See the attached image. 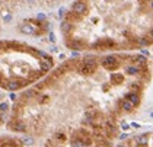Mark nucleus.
I'll use <instances>...</instances> for the list:
<instances>
[{"label": "nucleus", "instance_id": "nucleus-1", "mask_svg": "<svg viewBox=\"0 0 153 147\" xmlns=\"http://www.w3.org/2000/svg\"><path fill=\"white\" fill-rule=\"evenodd\" d=\"M96 67H98V61L95 57H85L77 70L83 76H91L96 71Z\"/></svg>", "mask_w": 153, "mask_h": 147}, {"label": "nucleus", "instance_id": "nucleus-2", "mask_svg": "<svg viewBox=\"0 0 153 147\" xmlns=\"http://www.w3.org/2000/svg\"><path fill=\"white\" fill-rule=\"evenodd\" d=\"M101 64L106 70H115V68L120 67V60H118L117 56H106L101 60Z\"/></svg>", "mask_w": 153, "mask_h": 147}, {"label": "nucleus", "instance_id": "nucleus-3", "mask_svg": "<svg viewBox=\"0 0 153 147\" xmlns=\"http://www.w3.org/2000/svg\"><path fill=\"white\" fill-rule=\"evenodd\" d=\"M7 125L12 131H16V133H25L26 131V124L24 121H20L19 118H10V121L7 122Z\"/></svg>", "mask_w": 153, "mask_h": 147}, {"label": "nucleus", "instance_id": "nucleus-4", "mask_svg": "<svg viewBox=\"0 0 153 147\" xmlns=\"http://www.w3.org/2000/svg\"><path fill=\"white\" fill-rule=\"evenodd\" d=\"M72 10H73L74 13H77L79 16H82V15H85V13L87 12V5H86L85 2H82V0H77V2L73 3Z\"/></svg>", "mask_w": 153, "mask_h": 147}, {"label": "nucleus", "instance_id": "nucleus-5", "mask_svg": "<svg viewBox=\"0 0 153 147\" xmlns=\"http://www.w3.org/2000/svg\"><path fill=\"white\" fill-rule=\"evenodd\" d=\"M19 29H20L22 34H25V35H37V31H38V29H35L34 25H31V23H28V22L20 23Z\"/></svg>", "mask_w": 153, "mask_h": 147}, {"label": "nucleus", "instance_id": "nucleus-6", "mask_svg": "<svg viewBox=\"0 0 153 147\" xmlns=\"http://www.w3.org/2000/svg\"><path fill=\"white\" fill-rule=\"evenodd\" d=\"M67 47L72 48V50L77 51V50H83V48H86V42L82 41V39H70L67 41Z\"/></svg>", "mask_w": 153, "mask_h": 147}, {"label": "nucleus", "instance_id": "nucleus-7", "mask_svg": "<svg viewBox=\"0 0 153 147\" xmlns=\"http://www.w3.org/2000/svg\"><path fill=\"white\" fill-rule=\"evenodd\" d=\"M124 99L130 101V102L133 104L134 106H139V105H140V95H139V93H134V92H128V93H125Z\"/></svg>", "mask_w": 153, "mask_h": 147}, {"label": "nucleus", "instance_id": "nucleus-8", "mask_svg": "<svg viewBox=\"0 0 153 147\" xmlns=\"http://www.w3.org/2000/svg\"><path fill=\"white\" fill-rule=\"evenodd\" d=\"M125 73H127V75H130V76H140L141 67L137 66V64H130V66H127Z\"/></svg>", "mask_w": 153, "mask_h": 147}, {"label": "nucleus", "instance_id": "nucleus-9", "mask_svg": "<svg viewBox=\"0 0 153 147\" xmlns=\"http://www.w3.org/2000/svg\"><path fill=\"white\" fill-rule=\"evenodd\" d=\"M20 87H22L20 80H7V83H6V89H7V90H10V92L19 90Z\"/></svg>", "mask_w": 153, "mask_h": 147}, {"label": "nucleus", "instance_id": "nucleus-10", "mask_svg": "<svg viewBox=\"0 0 153 147\" xmlns=\"http://www.w3.org/2000/svg\"><path fill=\"white\" fill-rule=\"evenodd\" d=\"M120 108L124 111V112H133V109L136 108L133 104H131L130 101H127V99H123L121 102H120Z\"/></svg>", "mask_w": 153, "mask_h": 147}, {"label": "nucleus", "instance_id": "nucleus-11", "mask_svg": "<svg viewBox=\"0 0 153 147\" xmlns=\"http://www.w3.org/2000/svg\"><path fill=\"white\" fill-rule=\"evenodd\" d=\"M38 64H39V68H41L42 73H48V71L53 68V64L44 61V60H38Z\"/></svg>", "mask_w": 153, "mask_h": 147}, {"label": "nucleus", "instance_id": "nucleus-12", "mask_svg": "<svg viewBox=\"0 0 153 147\" xmlns=\"http://www.w3.org/2000/svg\"><path fill=\"white\" fill-rule=\"evenodd\" d=\"M72 29H73V23H72V22L64 20V22L61 23V31H63V34H69Z\"/></svg>", "mask_w": 153, "mask_h": 147}, {"label": "nucleus", "instance_id": "nucleus-13", "mask_svg": "<svg viewBox=\"0 0 153 147\" xmlns=\"http://www.w3.org/2000/svg\"><path fill=\"white\" fill-rule=\"evenodd\" d=\"M130 92H134V93H139L140 95V92H141V85H140V82H133V83H130Z\"/></svg>", "mask_w": 153, "mask_h": 147}, {"label": "nucleus", "instance_id": "nucleus-14", "mask_svg": "<svg viewBox=\"0 0 153 147\" xmlns=\"http://www.w3.org/2000/svg\"><path fill=\"white\" fill-rule=\"evenodd\" d=\"M147 137H149V134H141V135H139L137 138H136V146H146L147 144Z\"/></svg>", "mask_w": 153, "mask_h": 147}, {"label": "nucleus", "instance_id": "nucleus-15", "mask_svg": "<svg viewBox=\"0 0 153 147\" xmlns=\"http://www.w3.org/2000/svg\"><path fill=\"white\" fill-rule=\"evenodd\" d=\"M136 44H137V47H147V45H150L152 42H150L146 37H141V38H136Z\"/></svg>", "mask_w": 153, "mask_h": 147}, {"label": "nucleus", "instance_id": "nucleus-16", "mask_svg": "<svg viewBox=\"0 0 153 147\" xmlns=\"http://www.w3.org/2000/svg\"><path fill=\"white\" fill-rule=\"evenodd\" d=\"M70 144H72V147H86L85 143H83L80 138H72Z\"/></svg>", "mask_w": 153, "mask_h": 147}, {"label": "nucleus", "instance_id": "nucleus-17", "mask_svg": "<svg viewBox=\"0 0 153 147\" xmlns=\"http://www.w3.org/2000/svg\"><path fill=\"white\" fill-rule=\"evenodd\" d=\"M54 140H56V141H58V143H64V141H66V134H64V133H61V131H58V133H56Z\"/></svg>", "mask_w": 153, "mask_h": 147}, {"label": "nucleus", "instance_id": "nucleus-18", "mask_svg": "<svg viewBox=\"0 0 153 147\" xmlns=\"http://www.w3.org/2000/svg\"><path fill=\"white\" fill-rule=\"evenodd\" d=\"M45 86H47L45 82H39V83H37V85L34 86V90H35V92H42L44 89H45Z\"/></svg>", "mask_w": 153, "mask_h": 147}, {"label": "nucleus", "instance_id": "nucleus-19", "mask_svg": "<svg viewBox=\"0 0 153 147\" xmlns=\"http://www.w3.org/2000/svg\"><path fill=\"white\" fill-rule=\"evenodd\" d=\"M9 144L10 146H13V147H22V143L20 140H18V138H9Z\"/></svg>", "mask_w": 153, "mask_h": 147}, {"label": "nucleus", "instance_id": "nucleus-20", "mask_svg": "<svg viewBox=\"0 0 153 147\" xmlns=\"http://www.w3.org/2000/svg\"><path fill=\"white\" fill-rule=\"evenodd\" d=\"M9 104L5 101V102H0V112H7L9 111Z\"/></svg>", "mask_w": 153, "mask_h": 147}, {"label": "nucleus", "instance_id": "nucleus-21", "mask_svg": "<svg viewBox=\"0 0 153 147\" xmlns=\"http://www.w3.org/2000/svg\"><path fill=\"white\" fill-rule=\"evenodd\" d=\"M111 80H112V83H120V82L123 80V76H121V75H112Z\"/></svg>", "mask_w": 153, "mask_h": 147}, {"label": "nucleus", "instance_id": "nucleus-22", "mask_svg": "<svg viewBox=\"0 0 153 147\" xmlns=\"http://www.w3.org/2000/svg\"><path fill=\"white\" fill-rule=\"evenodd\" d=\"M22 143L26 144V146H32V144H34V138H32V137H25L24 140H22Z\"/></svg>", "mask_w": 153, "mask_h": 147}, {"label": "nucleus", "instance_id": "nucleus-23", "mask_svg": "<svg viewBox=\"0 0 153 147\" xmlns=\"http://www.w3.org/2000/svg\"><path fill=\"white\" fill-rule=\"evenodd\" d=\"M38 101H39V104H44V102H47V101H48V96H47V95H41V93H39Z\"/></svg>", "mask_w": 153, "mask_h": 147}, {"label": "nucleus", "instance_id": "nucleus-24", "mask_svg": "<svg viewBox=\"0 0 153 147\" xmlns=\"http://www.w3.org/2000/svg\"><path fill=\"white\" fill-rule=\"evenodd\" d=\"M144 37H146V38H147V39H149L150 42H153V26H152V28L149 29V32H147V35H144Z\"/></svg>", "mask_w": 153, "mask_h": 147}, {"label": "nucleus", "instance_id": "nucleus-25", "mask_svg": "<svg viewBox=\"0 0 153 147\" xmlns=\"http://www.w3.org/2000/svg\"><path fill=\"white\" fill-rule=\"evenodd\" d=\"M6 83H7V80H5L3 75L0 73V87H5V89H6Z\"/></svg>", "mask_w": 153, "mask_h": 147}, {"label": "nucleus", "instance_id": "nucleus-26", "mask_svg": "<svg viewBox=\"0 0 153 147\" xmlns=\"http://www.w3.org/2000/svg\"><path fill=\"white\" fill-rule=\"evenodd\" d=\"M3 19H5V22H9V20L12 19V15L9 13V15H6V16H3Z\"/></svg>", "mask_w": 153, "mask_h": 147}, {"label": "nucleus", "instance_id": "nucleus-27", "mask_svg": "<svg viewBox=\"0 0 153 147\" xmlns=\"http://www.w3.org/2000/svg\"><path fill=\"white\" fill-rule=\"evenodd\" d=\"M37 19H38V20H44V19H45V16H44L42 13H38V16H37Z\"/></svg>", "mask_w": 153, "mask_h": 147}, {"label": "nucleus", "instance_id": "nucleus-28", "mask_svg": "<svg viewBox=\"0 0 153 147\" xmlns=\"http://www.w3.org/2000/svg\"><path fill=\"white\" fill-rule=\"evenodd\" d=\"M128 128H130V125H128V124H125V122H124V124H123V130H124V131H127Z\"/></svg>", "mask_w": 153, "mask_h": 147}, {"label": "nucleus", "instance_id": "nucleus-29", "mask_svg": "<svg viewBox=\"0 0 153 147\" xmlns=\"http://www.w3.org/2000/svg\"><path fill=\"white\" fill-rule=\"evenodd\" d=\"M50 41H51V42H54V41H56V37H54V34H50Z\"/></svg>", "mask_w": 153, "mask_h": 147}, {"label": "nucleus", "instance_id": "nucleus-30", "mask_svg": "<svg viewBox=\"0 0 153 147\" xmlns=\"http://www.w3.org/2000/svg\"><path fill=\"white\" fill-rule=\"evenodd\" d=\"M125 138H128V134H123V135L120 137V140H125Z\"/></svg>", "mask_w": 153, "mask_h": 147}, {"label": "nucleus", "instance_id": "nucleus-31", "mask_svg": "<svg viewBox=\"0 0 153 147\" xmlns=\"http://www.w3.org/2000/svg\"><path fill=\"white\" fill-rule=\"evenodd\" d=\"M10 99H12V101H16V95H15V93H10Z\"/></svg>", "mask_w": 153, "mask_h": 147}, {"label": "nucleus", "instance_id": "nucleus-32", "mask_svg": "<svg viewBox=\"0 0 153 147\" xmlns=\"http://www.w3.org/2000/svg\"><path fill=\"white\" fill-rule=\"evenodd\" d=\"M131 127H136V128H139L140 125H139V124H136V122H133V124H131Z\"/></svg>", "mask_w": 153, "mask_h": 147}, {"label": "nucleus", "instance_id": "nucleus-33", "mask_svg": "<svg viewBox=\"0 0 153 147\" xmlns=\"http://www.w3.org/2000/svg\"><path fill=\"white\" fill-rule=\"evenodd\" d=\"M117 147H127V146H125V144H118Z\"/></svg>", "mask_w": 153, "mask_h": 147}, {"label": "nucleus", "instance_id": "nucleus-34", "mask_svg": "<svg viewBox=\"0 0 153 147\" xmlns=\"http://www.w3.org/2000/svg\"><path fill=\"white\" fill-rule=\"evenodd\" d=\"M6 147H13V146H10V144H7V146H6Z\"/></svg>", "mask_w": 153, "mask_h": 147}, {"label": "nucleus", "instance_id": "nucleus-35", "mask_svg": "<svg viewBox=\"0 0 153 147\" xmlns=\"http://www.w3.org/2000/svg\"><path fill=\"white\" fill-rule=\"evenodd\" d=\"M150 6H152V9H153V2H152V3H150Z\"/></svg>", "mask_w": 153, "mask_h": 147}, {"label": "nucleus", "instance_id": "nucleus-36", "mask_svg": "<svg viewBox=\"0 0 153 147\" xmlns=\"http://www.w3.org/2000/svg\"><path fill=\"white\" fill-rule=\"evenodd\" d=\"M28 2H31V3H32V2H34V0H28Z\"/></svg>", "mask_w": 153, "mask_h": 147}, {"label": "nucleus", "instance_id": "nucleus-37", "mask_svg": "<svg viewBox=\"0 0 153 147\" xmlns=\"http://www.w3.org/2000/svg\"><path fill=\"white\" fill-rule=\"evenodd\" d=\"M0 99H2V95H0Z\"/></svg>", "mask_w": 153, "mask_h": 147}, {"label": "nucleus", "instance_id": "nucleus-38", "mask_svg": "<svg viewBox=\"0 0 153 147\" xmlns=\"http://www.w3.org/2000/svg\"><path fill=\"white\" fill-rule=\"evenodd\" d=\"M150 2H153V0H150Z\"/></svg>", "mask_w": 153, "mask_h": 147}]
</instances>
